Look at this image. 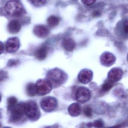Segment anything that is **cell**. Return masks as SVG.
<instances>
[{
  "label": "cell",
  "mask_w": 128,
  "mask_h": 128,
  "mask_svg": "<svg viewBox=\"0 0 128 128\" xmlns=\"http://www.w3.org/2000/svg\"><path fill=\"white\" fill-rule=\"evenodd\" d=\"M47 78L51 82L52 85L60 86L66 82L68 77L64 71L59 68H55L48 72Z\"/></svg>",
  "instance_id": "6da1fadb"
},
{
  "label": "cell",
  "mask_w": 128,
  "mask_h": 128,
  "mask_svg": "<svg viewBox=\"0 0 128 128\" xmlns=\"http://www.w3.org/2000/svg\"><path fill=\"white\" fill-rule=\"evenodd\" d=\"M5 9L6 13L12 17H20L24 12V8L21 4L15 0L8 2L6 4Z\"/></svg>",
  "instance_id": "7a4b0ae2"
},
{
  "label": "cell",
  "mask_w": 128,
  "mask_h": 128,
  "mask_svg": "<svg viewBox=\"0 0 128 128\" xmlns=\"http://www.w3.org/2000/svg\"><path fill=\"white\" fill-rule=\"evenodd\" d=\"M24 112L28 118L31 120H37L40 117L38 107L34 101H30L24 103Z\"/></svg>",
  "instance_id": "3957f363"
},
{
  "label": "cell",
  "mask_w": 128,
  "mask_h": 128,
  "mask_svg": "<svg viewBox=\"0 0 128 128\" xmlns=\"http://www.w3.org/2000/svg\"><path fill=\"white\" fill-rule=\"evenodd\" d=\"M37 94L43 96L49 93L52 89L53 85L47 78H42L38 80L36 84Z\"/></svg>",
  "instance_id": "277c9868"
},
{
  "label": "cell",
  "mask_w": 128,
  "mask_h": 128,
  "mask_svg": "<svg viewBox=\"0 0 128 128\" xmlns=\"http://www.w3.org/2000/svg\"><path fill=\"white\" fill-rule=\"evenodd\" d=\"M24 103L23 102L17 104L16 106L10 111V120L12 122H18L21 120L25 114Z\"/></svg>",
  "instance_id": "5b68a950"
},
{
  "label": "cell",
  "mask_w": 128,
  "mask_h": 128,
  "mask_svg": "<svg viewBox=\"0 0 128 128\" xmlns=\"http://www.w3.org/2000/svg\"><path fill=\"white\" fill-rule=\"evenodd\" d=\"M40 104L42 110L45 112H51L56 108L58 101L53 96H46L41 100Z\"/></svg>",
  "instance_id": "8992f818"
},
{
  "label": "cell",
  "mask_w": 128,
  "mask_h": 128,
  "mask_svg": "<svg viewBox=\"0 0 128 128\" xmlns=\"http://www.w3.org/2000/svg\"><path fill=\"white\" fill-rule=\"evenodd\" d=\"M91 97V92L90 90L84 87L78 88L75 94L76 100L80 103L86 102Z\"/></svg>",
  "instance_id": "52a82bcc"
},
{
  "label": "cell",
  "mask_w": 128,
  "mask_h": 128,
  "mask_svg": "<svg viewBox=\"0 0 128 128\" xmlns=\"http://www.w3.org/2000/svg\"><path fill=\"white\" fill-rule=\"evenodd\" d=\"M93 77V73L89 69L85 68L80 71L78 75V80L84 84H86L91 81Z\"/></svg>",
  "instance_id": "ba28073f"
},
{
  "label": "cell",
  "mask_w": 128,
  "mask_h": 128,
  "mask_svg": "<svg viewBox=\"0 0 128 128\" xmlns=\"http://www.w3.org/2000/svg\"><path fill=\"white\" fill-rule=\"evenodd\" d=\"M116 58L112 53L106 52L102 54L100 57V63L106 67H109L115 63Z\"/></svg>",
  "instance_id": "9c48e42d"
},
{
  "label": "cell",
  "mask_w": 128,
  "mask_h": 128,
  "mask_svg": "<svg viewBox=\"0 0 128 128\" xmlns=\"http://www.w3.org/2000/svg\"><path fill=\"white\" fill-rule=\"evenodd\" d=\"M20 46V40L16 37L10 38L6 43V50L7 52L13 53L17 52Z\"/></svg>",
  "instance_id": "30bf717a"
},
{
  "label": "cell",
  "mask_w": 128,
  "mask_h": 128,
  "mask_svg": "<svg viewBox=\"0 0 128 128\" xmlns=\"http://www.w3.org/2000/svg\"><path fill=\"white\" fill-rule=\"evenodd\" d=\"M122 69L119 67H114L108 73V79L112 82L115 83L121 80L123 75Z\"/></svg>",
  "instance_id": "8fae6325"
},
{
  "label": "cell",
  "mask_w": 128,
  "mask_h": 128,
  "mask_svg": "<svg viewBox=\"0 0 128 128\" xmlns=\"http://www.w3.org/2000/svg\"><path fill=\"white\" fill-rule=\"evenodd\" d=\"M34 34L37 37L44 38L47 37L49 34V30L46 26L38 25L34 27L33 30Z\"/></svg>",
  "instance_id": "7c38bea8"
},
{
  "label": "cell",
  "mask_w": 128,
  "mask_h": 128,
  "mask_svg": "<svg viewBox=\"0 0 128 128\" xmlns=\"http://www.w3.org/2000/svg\"><path fill=\"white\" fill-rule=\"evenodd\" d=\"M68 111L70 116L72 117H77L80 114L81 107L78 103L74 102L68 106Z\"/></svg>",
  "instance_id": "4fadbf2b"
},
{
  "label": "cell",
  "mask_w": 128,
  "mask_h": 128,
  "mask_svg": "<svg viewBox=\"0 0 128 128\" xmlns=\"http://www.w3.org/2000/svg\"><path fill=\"white\" fill-rule=\"evenodd\" d=\"M48 48L46 46H42L38 48L35 53V56L40 60H44L48 56Z\"/></svg>",
  "instance_id": "5bb4252c"
},
{
  "label": "cell",
  "mask_w": 128,
  "mask_h": 128,
  "mask_svg": "<svg viewBox=\"0 0 128 128\" xmlns=\"http://www.w3.org/2000/svg\"><path fill=\"white\" fill-rule=\"evenodd\" d=\"M21 28V26L19 22L16 20H12L9 23L8 30L12 34H16L19 32Z\"/></svg>",
  "instance_id": "9a60e30c"
},
{
  "label": "cell",
  "mask_w": 128,
  "mask_h": 128,
  "mask_svg": "<svg viewBox=\"0 0 128 128\" xmlns=\"http://www.w3.org/2000/svg\"><path fill=\"white\" fill-rule=\"evenodd\" d=\"M62 46L66 50L71 52L73 51L76 47V43L72 39L68 38L63 41Z\"/></svg>",
  "instance_id": "2e32d148"
},
{
  "label": "cell",
  "mask_w": 128,
  "mask_h": 128,
  "mask_svg": "<svg viewBox=\"0 0 128 128\" xmlns=\"http://www.w3.org/2000/svg\"><path fill=\"white\" fill-rule=\"evenodd\" d=\"M26 92L28 95L30 96H34L37 94L36 84L30 83L27 85Z\"/></svg>",
  "instance_id": "e0dca14e"
},
{
  "label": "cell",
  "mask_w": 128,
  "mask_h": 128,
  "mask_svg": "<svg viewBox=\"0 0 128 128\" xmlns=\"http://www.w3.org/2000/svg\"><path fill=\"white\" fill-rule=\"evenodd\" d=\"M60 19L58 17L54 16H51L48 18L47 24L51 28L56 27L59 24Z\"/></svg>",
  "instance_id": "ac0fdd59"
},
{
  "label": "cell",
  "mask_w": 128,
  "mask_h": 128,
  "mask_svg": "<svg viewBox=\"0 0 128 128\" xmlns=\"http://www.w3.org/2000/svg\"><path fill=\"white\" fill-rule=\"evenodd\" d=\"M18 100L14 96H11L7 100V110L10 111L17 105Z\"/></svg>",
  "instance_id": "d6986e66"
},
{
  "label": "cell",
  "mask_w": 128,
  "mask_h": 128,
  "mask_svg": "<svg viewBox=\"0 0 128 128\" xmlns=\"http://www.w3.org/2000/svg\"><path fill=\"white\" fill-rule=\"evenodd\" d=\"M114 83L112 82L108 79L104 82L102 86V90L103 92H106L112 89L114 87Z\"/></svg>",
  "instance_id": "ffe728a7"
},
{
  "label": "cell",
  "mask_w": 128,
  "mask_h": 128,
  "mask_svg": "<svg viewBox=\"0 0 128 128\" xmlns=\"http://www.w3.org/2000/svg\"><path fill=\"white\" fill-rule=\"evenodd\" d=\"M83 112L84 115L87 117H91L92 116V108L89 106H84Z\"/></svg>",
  "instance_id": "44dd1931"
},
{
  "label": "cell",
  "mask_w": 128,
  "mask_h": 128,
  "mask_svg": "<svg viewBox=\"0 0 128 128\" xmlns=\"http://www.w3.org/2000/svg\"><path fill=\"white\" fill-rule=\"evenodd\" d=\"M30 2L36 6H44L46 2V0H30Z\"/></svg>",
  "instance_id": "7402d4cb"
},
{
  "label": "cell",
  "mask_w": 128,
  "mask_h": 128,
  "mask_svg": "<svg viewBox=\"0 0 128 128\" xmlns=\"http://www.w3.org/2000/svg\"><path fill=\"white\" fill-rule=\"evenodd\" d=\"M92 124V126H93L94 127L97 128H102L104 125L103 121L101 119L96 120Z\"/></svg>",
  "instance_id": "603a6c76"
},
{
  "label": "cell",
  "mask_w": 128,
  "mask_h": 128,
  "mask_svg": "<svg viewBox=\"0 0 128 128\" xmlns=\"http://www.w3.org/2000/svg\"><path fill=\"white\" fill-rule=\"evenodd\" d=\"M8 77L6 72L4 71L0 70V81H3L6 78Z\"/></svg>",
  "instance_id": "cb8c5ba5"
},
{
  "label": "cell",
  "mask_w": 128,
  "mask_h": 128,
  "mask_svg": "<svg viewBox=\"0 0 128 128\" xmlns=\"http://www.w3.org/2000/svg\"><path fill=\"white\" fill-rule=\"evenodd\" d=\"M82 3L86 6H90L93 4L96 0H81Z\"/></svg>",
  "instance_id": "d4e9b609"
},
{
  "label": "cell",
  "mask_w": 128,
  "mask_h": 128,
  "mask_svg": "<svg viewBox=\"0 0 128 128\" xmlns=\"http://www.w3.org/2000/svg\"><path fill=\"white\" fill-rule=\"evenodd\" d=\"M18 60H11L8 62V66L9 67L13 66H15L18 65Z\"/></svg>",
  "instance_id": "484cf974"
},
{
  "label": "cell",
  "mask_w": 128,
  "mask_h": 128,
  "mask_svg": "<svg viewBox=\"0 0 128 128\" xmlns=\"http://www.w3.org/2000/svg\"><path fill=\"white\" fill-rule=\"evenodd\" d=\"M124 30L125 33L127 34L128 32V21L127 20H126L124 21Z\"/></svg>",
  "instance_id": "4316f807"
},
{
  "label": "cell",
  "mask_w": 128,
  "mask_h": 128,
  "mask_svg": "<svg viewBox=\"0 0 128 128\" xmlns=\"http://www.w3.org/2000/svg\"><path fill=\"white\" fill-rule=\"evenodd\" d=\"M4 45L2 42H0V54H2L4 51Z\"/></svg>",
  "instance_id": "83f0119b"
},
{
  "label": "cell",
  "mask_w": 128,
  "mask_h": 128,
  "mask_svg": "<svg viewBox=\"0 0 128 128\" xmlns=\"http://www.w3.org/2000/svg\"><path fill=\"white\" fill-rule=\"evenodd\" d=\"M87 126L89 127H92V124L91 123H88Z\"/></svg>",
  "instance_id": "f1b7e54d"
},
{
  "label": "cell",
  "mask_w": 128,
  "mask_h": 128,
  "mask_svg": "<svg viewBox=\"0 0 128 128\" xmlns=\"http://www.w3.org/2000/svg\"><path fill=\"white\" fill-rule=\"evenodd\" d=\"M2 113H1V112L0 111V119L2 118Z\"/></svg>",
  "instance_id": "f546056e"
},
{
  "label": "cell",
  "mask_w": 128,
  "mask_h": 128,
  "mask_svg": "<svg viewBox=\"0 0 128 128\" xmlns=\"http://www.w3.org/2000/svg\"><path fill=\"white\" fill-rule=\"evenodd\" d=\"M1 99H2V97H1V95H0V102H1Z\"/></svg>",
  "instance_id": "4dcf8cb0"
},
{
  "label": "cell",
  "mask_w": 128,
  "mask_h": 128,
  "mask_svg": "<svg viewBox=\"0 0 128 128\" xmlns=\"http://www.w3.org/2000/svg\"><path fill=\"white\" fill-rule=\"evenodd\" d=\"M1 124L0 123V127H1Z\"/></svg>",
  "instance_id": "1f68e13d"
}]
</instances>
